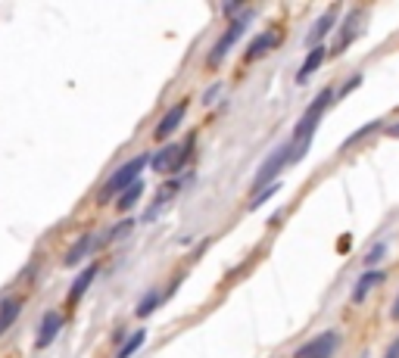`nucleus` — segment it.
I'll use <instances>...</instances> for the list:
<instances>
[{
    "instance_id": "nucleus-19",
    "label": "nucleus",
    "mask_w": 399,
    "mask_h": 358,
    "mask_svg": "<svg viewBox=\"0 0 399 358\" xmlns=\"http://www.w3.org/2000/svg\"><path fill=\"white\" fill-rule=\"evenodd\" d=\"M159 302H163V293H159V290H150L147 296H144V302L137 305V318H147Z\"/></svg>"
},
{
    "instance_id": "nucleus-25",
    "label": "nucleus",
    "mask_w": 399,
    "mask_h": 358,
    "mask_svg": "<svg viewBox=\"0 0 399 358\" xmlns=\"http://www.w3.org/2000/svg\"><path fill=\"white\" fill-rule=\"evenodd\" d=\"M390 318H393V321H399V296H396V299H393V309H390Z\"/></svg>"
},
{
    "instance_id": "nucleus-13",
    "label": "nucleus",
    "mask_w": 399,
    "mask_h": 358,
    "mask_svg": "<svg viewBox=\"0 0 399 358\" xmlns=\"http://www.w3.org/2000/svg\"><path fill=\"white\" fill-rule=\"evenodd\" d=\"M378 284H384V271H365V274L356 281V287H352V302H362Z\"/></svg>"
},
{
    "instance_id": "nucleus-11",
    "label": "nucleus",
    "mask_w": 399,
    "mask_h": 358,
    "mask_svg": "<svg viewBox=\"0 0 399 358\" xmlns=\"http://www.w3.org/2000/svg\"><path fill=\"white\" fill-rule=\"evenodd\" d=\"M97 240H100V237H97L94 230L82 234V237H78V240H75V243H72V250H69L66 256H62V262H66V265H78V262H82V259H88V252H94Z\"/></svg>"
},
{
    "instance_id": "nucleus-23",
    "label": "nucleus",
    "mask_w": 399,
    "mask_h": 358,
    "mask_svg": "<svg viewBox=\"0 0 399 358\" xmlns=\"http://www.w3.org/2000/svg\"><path fill=\"white\" fill-rule=\"evenodd\" d=\"M358 84H362V75H356V78H352V82H346V84H343V91H340V94H337V97L350 94V91H352V88H358Z\"/></svg>"
},
{
    "instance_id": "nucleus-8",
    "label": "nucleus",
    "mask_w": 399,
    "mask_h": 358,
    "mask_svg": "<svg viewBox=\"0 0 399 358\" xmlns=\"http://www.w3.org/2000/svg\"><path fill=\"white\" fill-rule=\"evenodd\" d=\"M62 331V315L60 311H47L38 324V337H34V349H47L50 343L56 339V333Z\"/></svg>"
},
{
    "instance_id": "nucleus-14",
    "label": "nucleus",
    "mask_w": 399,
    "mask_h": 358,
    "mask_svg": "<svg viewBox=\"0 0 399 358\" xmlns=\"http://www.w3.org/2000/svg\"><path fill=\"white\" fill-rule=\"evenodd\" d=\"M19 311H22V299L7 296L3 302H0V333H7L10 327H13V321L19 318Z\"/></svg>"
},
{
    "instance_id": "nucleus-10",
    "label": "nucleus",
    "mask_w": 399,
    "mask_h": 358,
    "mask_svg": "<svg viewBox=\"0 0 399 358\" xmlns=\"http://www.w3.org/2000/svg\"><path fill=\"white\" fill-rule=\"evenodd\" d=\"M187 115V100H181V103H175V106L169 109V112L163 115V122L156 125V131H153V137L156 141H163V137H169V134H175V128L181 125V119Z\"/></svg>"
},
{
    "instance_id": "nucleus-17",
    "label": "nucleus",
    "mask_w": 399,
    "mask_h": 358,
    "mask_svg": "<svg viewBox=\"0 0 399 358\" xmlns=\"http://www.w3.org/2000/svg\"><path fill=\"white\" fill-rule=\"evenodd\" d=\"M141 193H144V181H137V184H131L125 193H119V212H128V209H135L137 206V200H141Z\"/></svg>"
},
{
    "instance_id": "nucleus-2",
    "label": "nucleus",
    "mask_w": 399,
    "mask_h": 358,
    "mask_svg": "<svg viewBox=\"0 0 399 358\" xmlns=\"http://www.w3.org/2000/svg\"><path fill=\"white\" fill-rule=\"evenodd\" d=\"M150 165V156H135V159H128V163L122 165V169H115L113 175H109V181L103 184L100 187V193H97V200H100V203H109V200H113V196H119V193H125V190L131 187V184H137L141 181V171L147 169Z\"/></svg>"
},
{
    "instance_id": "nucleus-9",
    "label": "nucleus",
    "mask_w": 399,
    "mask_h": 358,
    "mask_svg": "<svg viewBox=\"0 0 399 358\" xmlns=\"http://www.w3.org/2000/svg\"><path fill=\"white\" fill-rule=\"evenodd\" d=\"M358 16H362V10H358V7H352L350 13H346L343 25H340V38H337V44H334V50H331L334 56H337V53H343V50L350 47L352 41H356V34L362 32V25H358Z\"/></svg>"
},
{
    "instance_id": "nucleus-7",
    "label": "nucleus",
    "mask_w": 399,
    "mask_h": 358,
    "mask_svg": "<svg viewBox=\"0 0 399 358\" xmlns=\"http://www.w3.org/2000/svg\"><path fill=\"white\" fill-rule=\"evenodd\" d=\"M337 16H340V7H328L325 13L318 16V22L309 28V34H306V47H321V38H325L328 32L334 28V22H337Z\"/></svg>"
},
{
    "instance_id": "nucleus-18",
    "label": "nucleus",
    "mask_w": 399,
    "mask_h": 358,
    "mask_svg": "<svg viewBox=\"0 0 399 358\" xmlns=\"http://www.w3.org/2000/svg\"><path fill=\"white\" fill-rule=\"evenodd\" d=\"M144 339H147V331H144V327H137V331L131 333L128 339H125V346H122V349L115 352V358H131V355H135V352L144 346Z\"/></svg>"
},
{
    "instance_id": "nucleus-20",
    "label": "nucleus",
    "mask_w": 399,
    "mask_h": 358,
    "mask_svg": "<svg viewBox=\"0 0 399 358\" xmlns=\"http://www.w3.org/2000/svg\"><path fill=\"white\" fill-rule=\"evenodd\" d=\"M378 125H380V122H368L365 128H358L356 134H350V137H346V143H343V150H350L356 141H362V137H368V134H372V131H378Z\"/></svg>"
},
{
    "instance_id": "nucleus-5",
    "label": "nucleus",
    "mask_w": 399,
    "mask_h": 358,
    "mask_svg": "<svg viewBox=\"0 0 399 358\" xmlns=\"http://www.w3.org/2000/svg\"><path fill=\"white\" fill-rule=\"evenodd\" d=\"M340 346V337L334 331H325V333H318L315 339H309L306 346H299L297 355L293 358H331L334 352H337Z\"/></svg>"
},
{
    "instance_id": "nucleus-22",
    "label": "nucleus",
    "mask_w": 399,
    "mask_h": 358,
    "mask_svg": "<svg viewBox=\"0 0 399 358\" xmlns=\"http://www.w3.org/2000/svg\"><path fill=\"white\" fill-rule=\"evenodd\" d=\"M131 224H135V222H122V224H119V228H115V230H109V234H106V240H115V237L128 234V230H131Z\"/></svg>"
},
{
    "instance_id": "nucleus-4",
    "label": "nucleus",
    "mask_w": 399,
    "mask_h": 358,
    "mask_svg": "<svg viewBox=\"0 0 399 358\" xmlns=\"http://www.w3.org/2000/svg\"><path fill=\"white\" fill-rule=\"evenodd\" d=\"M187 153L190 147L184 143V147H175V143H169V147H163L159 153L150 159V165H153L156 171H166V175H175V171H181V165L187 163Z\"/></svg>"
},
{
    "instance_id": "nucleus-24",
    "label": "nucleus",
    "mask_w": 399,
    "mask_h": 358,
    "mask_svg": "<svg viewBox=\"0 0 399 358\" xmlns=\"http://www.w3.org/2000/svg\"><path fill=\"white\" fill-rule=\"evenodd\" d=\"M384 358H399V337L393 339L390 346H387V355H384Z\"/></svg>"
},
{
    "instance_id": "nucleus-21",
    "label": "nucleus",
    "mask_w": 399,
    "mask_h": 358,
    "mask_svg": "<svg viewBox=\"0 0 399 358\" xmlns=\"http://www.w3.org/2000/svg\"><path fill=\"white\" fill-rule=\"evenodd\" d=\"M384 256H387V246H384V243H374V246H372V252H368V256H365V265L380 262V259H384Z\"/></svg>"
},
{
    "instance_id": "nucleus-3",
    "label": "nucleus",
    "mask_w": 399,
    "mask_h": 358,
    "mask_svg": "<svg viewBox=\"0 0 399 358\" xmlns=\"http://www.w3.org/2000/svg\"><path fill=\"white\" fill-rule=\"evenodd\" d=\"M287 163H290V143H281V147H277L275 153H271L269 159L259 165L256 178H253V196H256L262 187H271V184H275V178L281 175V169H284Z\"/></svg>"
},
{
    "instance_id": "nucleus-15",
    "label": "nucleus",
    "mask_w": 399,
    "mask_h": 358,
    "mask_svg": "<svg viewBox=\"0 0 399 358\" xmlns=\"http://www.w3.org/2000/svg\"><path fill=\"white\" fill-rule=\"evenodd\" d=\"M325 56H328V50H325V47H312V50H309V56H306V62L299 66L297 84H306V82H309V75L315 72V69L321 66V62H325Z\"/></svg>"
},
{
    "instance_id": "nucleus-26",
    "label": "nucleus",
    "mask_w": 399,
    "mask_h": 358,
    "mask_svg": "<svg viewBox=\"0 0 399 358\" xmlns=\"http://www.w3.org/2000/svg\"><path fill=\"white\" fill-rule=\"evenodd\" d=\"M390 137H399V122H396V125H393V128H390Z\"/></svg>"
},
{
    "instance_id": "nucleus-16",
    "label": "nucleus",
    "mask_w": 399,
    "mask_h": 358,
    "mask_svg": "<svg viewBox=\"0 0 399 358\" xmlns=\"http://www.w3.org/2000/svg\"><path fill=\"white\" fill-rule=\"evenodd\" d=\"M275 41H277V34H275V32L259 34L256 41L250 44V50H247V60H259V56H262V53H269V50L275 47Z\"/></svg>"
},
{
    "instance_id": "nucleus-12",
    "label": "nucleus",
    "mask_w": 399,
    "mask_h": 358,
    "mask_svg": "<svg viewBox=\"0 0 399 358\" xmlns=\"http://www.w3.org/2000/svg\"><path fill=\"white\" fill-rule=\"evenodd\" d=\"M97 271H100V268H97V262H91L88 268H82V271H78V277H75V281H72V287H69V302L75 305V302H78V299L84 296V293H88V287L94 284Z\"/></svg>"
},
{
    "instance_id": "nucleus-1",
    "label": "nucleus",
    "mask_w": 399,
    "mask_h": 358,
    "mask_svg": "<svg viewBox=\"0 0 399 358\" xmlns=\"http://www.w3.org/2000/svg\"><path fill=\"white\" fill-rule=\"evenodd\" d=\"M331 100H334V91L331 88H325L321 94L315 97V103H312L309 109L303 112V119L297 122V128H293V141H290V163H299L306 156V150H309V143H312V137H315V128H318V122H321V115H325V109L331 106Z\"/></svg>"
},
{
    "instance_id": "nucleus-6",
    "label": "nucleus",
    "mask_w": 399,
    "mask_h": 358,
    "mask_svg": "<svg viewBox=\"0 0 399 358\" xmlns=\"http://www.w3.org/2000/svg\"><path fill=\"white\" fill-rule=\"evenodd\" d=\"M244 32H247V22H244V19H234V22H231V25H228V32H225L222 38H218V44H216V47H212V53H209V60H206V62H209V66L216 69L218 62H222L225 56L231 53V47H234V44H237V38H240V34H244Z\"/></svg>"
}]
</instances>
